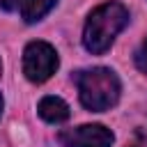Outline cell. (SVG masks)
Segmentation results:
<instances>
[{
	"instance_id": "obj_1",
	"label": "cell",
	"mask_w": 147,
	"mask_h": 147,
	"mask_svg": "<svg viewBox=\"0 0 147 147\" xmlns=\"http://www.w3.org/2000/svg\"><path fill=\"white\" fill-rule=\"evenodd\" d=\"M129 23V11L122 2H103L96 9H92V14L87 16L85 30H83V44L90 53L101 55L110 48V44L115 41V37L124 30V25Z\"/></svg>"
},
{
	"instance_id": "obj_2",
	"label": "cell",
	"mask_w": 147,
	"mask_h": 147,
	"mask_svg": "<svg viewBox=\"0 0 147 147\" xmlns=\"http://www.w3.org/2000/svg\"><path fill=\"white\" fill-rule=\"evenodd\" d=\"M78 94L80 103L87 110L103 113L113 108L119 99V80L106 67H94L78 74Z\"/></svg>"
},
{
	"instance_id": "obj_3",
	"label": "cell",
	"mask_w": 147,
	"mask_h": 147,
	"mask_svg": "<svg viewBox=\"0 0 147 147\" xmlns=\"http://www.w3.org/2000/svg\"><path fill=\"white\" fill-rule=\"evenodd\" d=\"M57 64H60L57 53L46 41H30L23 51V74L32 83L48 80L55 74Z\"/></svg>"
},
{
	"instance_id": "obj_4",
	"label": "cell",
	"mask_w": 147,
	"mask_h": 147,
	"mask_svg": "<svg viewBox=\"0 0 147 147\" xmlns=\"http://www.w3.org/2000/svg\"><path fill=\"white\" fill-rule=\"evenodd\" d=\"M60 142L64 147H110L113 131H108L101 124H83V126L62 131Z\"/></svg>"
},
{
	"instance_id": "obj_5",
	"label": "cell",
	"mask_w": 147,
	"mask_h": 147,
	"mask_svg": "<svg viewBox=\"0 0 147 147\" xmlns=\"http://www.w3.org/2000/svg\"><path fill=\"white\" fill-rule=\"evenodd\" d=\"M37 110H39L41 119H46L48 124H62V122H67L69 115H71V113H69V106H67L60 96H44V99L39 101Z\"/></svg>"
},
{
	"instance_id": "obj_6",
	"label": "cell",
	"mask_w": 147,
	"mask_h": 147,
	"mask_svg": "<svg viewBox=\"0 0 147 147\" xmlns=\"http://www.w3.org/2000/svg\"><path fill=\"white\" fill-rule=\"evenodd\" d=\"M53 5H55V0H23V2H21L23 21H25V23L39 21L41 16H46V14L53 9Z\"/></svg>"
},
{
	"instance_id": "obj_7",
	"label": "cell",
	"mask_w": 147,
	"mask_h": 147,
	"mask_svg": "<svg viewBox=\"0 0 147 147\" xmlns=\"http://www.w3.org/2000/svg\"><path fill=\"white\" fill-rule=\"evenodd\" d=\"M136 67H138L142 74H147V37H145L142 46H140L138 53H136Z\"/></svg>"
},
{
	"instance_id": "obj_8",
	"label": "cell",
	"mask_w": 147,
	"mask_h": 147,
	"mask_svg": "<svg viewBox=\"0 0 147 147\" xmlns=\"http://www.w3.org/2000/svg\"><path fill=\"white\" fill-rule=\"evenodd\" d=\"M16 5H18V0H0V9H5V11H14Z\"/></svg>"
},
{
	"instance_id": "obj_9",
	"label": "cell",
	"mask_w": 147,
	"mask_h": 147,
	"mask_svg": "<svg viewBox=\"0 0 147 147\" xmlns=\"http://www.w3.org/2000/svg\"><path fill=\"white\" fill-rule=\"evenodd\" d=\"M0 115H2V96H0Z\"/></svg>"
},
{
	"instance_id": "obj_10",
	"label": "cell",
	"mask_w": 147,
	"mask_h": 147,
	"mask_svg": "<svg viewBox=\"0 0 147 147\" xmlns=\"http://www.w3.org/2000/svg\"><path fill=\"white\" fill-rule=\"evenodd\" d=\"M0 71H2V64H0Z\"/></svg>"
},
{
	"instance_id": "obj_11",
	"label": "cell",
	"mask_w": 147,
	"mask_h": 147,
	"mask_svg": "<svg viewBox=\"0 0 147 147\" xmlns=\"http://www.w3.org/2000/svg\"><path fill=\"white\" fill-rule=\"evenodd\" d=\"M138 147H142V145H138Z\"/></svg>"
}]
</instances>
